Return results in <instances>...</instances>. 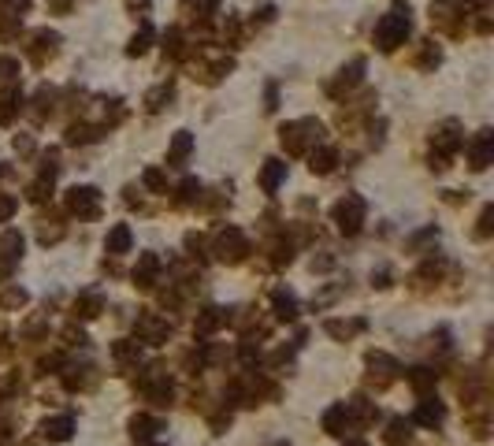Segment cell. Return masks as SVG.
<instances>
[{
  "instance_id": "obj_1",
  "label": "cell",
  "mask_w": 494,
  "mask_h": 446,
  "mask_svg": "<svg viewBox=\"0 0 494 446\" xmlns=\"http://www.w3.org/2000/svg\"><path fill=\"white\" fill-rule=\"evenodd\" d=\"M372 38H376L379 52H394L398 45H405V38H409V8L398 4L394 12H387L376 23V34H372Z\"/></svg>"
},
{
  "instance_id": "obj_2",
  "label": "cell",
  "mask_w": 494,
  "mask_h": 446,
  "mask_svg": "<svg viewBox=\"0 0 494 446\" xmlns=\"http://www.w3.org/2000/svg\"><path fill=\"white\" fill-rule=\"evenodd\" d=\"M335 223H338V231L342 234H357L361 231V223H364V201L357 194H346L342 201L335 205Z\"/></svg>"
},
{
  "instance_id": "obj_3",
  "label": "cell",
  "mask_w": 494,
  "mask_h": 446,
  "mask_svg": "<svg viewBox=\"0 0 494 446\" xmlns=\"http://www.w3.org/2000/svg\"><path fill=\"white\" fill-rule=\"evenodd\" d=\"M67 208L75 216H82V220H93V216L100 212V190L97 186H75V190H67Z\"/></svg>"
},
{
  "instance_id": "obj_4",
  "label": "cell",
  "mask_w": 494,
  "mask_h": 446,
  "mask_svg": "<svg viewBox=\"0 0 494 446\" xmlns=\"http://www.w3.org/2000/svg\"><path fill=\"white\" fill-rule=\"evenodd\" d=\"M216 253H219V260H231V264L242 260V257H245V238H242V231H234V227L219 231V238H216Z\"/></svg>"
},
{
  "instance_id": "obj_5",
  "label": "cell",
  "mask_w": 494,
  "mask_h": 446,
  "mask_svg": "<svg viewBox=\"0 0 494 446\" xmlns=\"http://www.w3.org/2000/svg\"><path fill=\"white\" fill-rule=\"evenodd\" d=\"M461 12H464L461 0H431V23H438L442 30H450V34L461 30V26H457V15Z\"/></svg>"
},
{
  "instance_id": "obj_6",
  "label": "cell",
  "mask_w": 494,
  "mask_h": 446,
  "mask_svg": "<svg viewBox=\"0 0 494 446\" xmlns=\"http://www.w3.org/2000/svg\"><path fill=\"white\" fill-rule=\"evenodd\" d=\"M56 49H60V34H56V30H38V34L30 38V60H34V63L52 60V56H56Z\"/></svg>"
},
{
  "instance_id": "obj_7",
  "label": "cell",
  "mask_w": 494,
  "mask_h": 446,
  "mask_svg": "<svg viewBox=\"0 0 494 446\" xmlns=\"http://www.w3.org/2000/svg\"><path fill=\"white\" fill-rule=\"evenodd\" d=\"M461 145H464L461 126H457L453 120H450V123H442V126L435 131V153H438V157H453V153L461 149Z\"/></svg>"
},
{
  "instance_id": "obj_8",
  "label": "cell",
  "mask_w": 494,
  "mask_h": 446,
  "mask_svg": "<svg viewBox=\"0 0 494 446\" xmlns=\"http://www.w3.org/2000/svg\"><path fill=\"white\" fill-rule=\"evenodd\" d=\"M361 75H364V60H353L350 67H342V71H338V78L331 82V86H327V93L338 97L342 89H353L357 82H361Z\"/></svg>"
},
{
  "instance_id": "obj_9",
  "label": "cell",
  "mask_w": 494,
  "mask_h": 446,
  "mask_svg": "<svg viewBox=\"0 0 494 446\" xmlns=\"http://www.w3.org/2000/svg\"><path fill=\"white\" fill-rule=\"evenodd\" d=\"M71 432H75V421H71V416H52V421L41 424V439H49V443H67Z\"/></svg>"
},
{
  "instance_id": "obj_10",
  "label": "cell",
  "mask_w": 494,
  "mask_h": 446,
  "mask_svg": "<svg viewBox=\"0 0 494 446\" xmlns=\"http://www.w3.org/2000/svg\"><path fill=\"white\" fill-rule=\"evenodd\" d=\"M442 416H446V405L438 402V398H424V402L416 405V424H424V427H438Z\"/></svg>"
},
{
  "instance_id": "obj_11",
  "label": "cell",
  "mask_w": 494,
  "mask_h": 446,
  "mask_svg": "<svg viewBox=\"0 0 494 446\" xmlns=\"http://www.w3.org/2000/svg\"><path fill=\"white\" fill-rule=\"evenodd\" d=\"M469 160H472L475 171H483V168L491 164V131H480V134H475V142L469 145Z\"/></svg>"
},
{
  "instance_id": "obj_12",
  "label": "cell",
  "mask_w": 494,
  "mask_h": 446,
  "mask_svg": "<svg viewBox=\"0 0 494 446\" xmlns=\"http://www.w3.org/2000/svg\"><path fill=\"white\" fill-rule=\"evenodd\" d=\"M282 179H287V164L282 160H264V171H260V186L268 190V194H276L282 186Z\"/></svg>"
},
{
  "instance_id": "obj_13",
  "label": "cell",
  "mask_w": 494,
  "mask_h": 446,
  "mask_svg": "<svg viewBox=\"0 0 494 446\" xmlns=\"http://www.w3.org/2000/svg\"><path fill=\"white\" fill-rule=\"evenodd\" d=\"M138 331H142V339L153 342V346H160L164 339H168V324L157 320V316H149V313H145L142 320H138Z\"/></svg>"
},
{
  "instance_id": "obj_14",
  "label": "cell",
  "mask_w": 494,
  "mask_h": 446,
  "mask_svg": "<svg viewBox=\"0 0 494 446\" xmlns=\"http://www.w3.org/2000/svg\"><path fill=\"white\" fill-rule=\"evenodd\" d=\"M104 309V298L100 294H93V290H86V294L75 302V316H82V320H93V316Z\"/></svg>"
},
{
  "instance_id": "obj_15",
  "label": "cell",
  "mask_w": 494,
  "mask_h": 446,
  "mask_svg": "<svg viewBox=\"0 0 494 446\" xmlns=\"http://www.w3.org/2000/svg\"><path fill=\"white\" fill-rule=\"evenodd\" d=\"M324 427L331 435H346V427H350V413H346V405H331L324 413Z\"/></svg>"
},
{
  "instance_id": "obj_16",
  "label": "cell",
  "mask_w": 494,
  "mask_h": 446,
  "mask_svg": "<svg viewBox=\"0 0 494 446\" xmlns=\"http://www.w3.org/2000/svg\"><path fill=\"white\" fill-rule=\"evenodd\" d=\"M190 149H194V138H190V131H179L175 138H171V149H168V164H182L190 157Z\"/></svg>"
},
{
  "instance_id": "obj_17",
  "label": "cell",
  "mask_w": 494,
  "mask_h": 446,
  "mask_svg": "<svg viewBox=\"0 0 494 446\" xmlns=\"http://www.w3.org/2000/svg\"><path fill=\"white\" fill-rule=\"evenodd\" d=\"M108 253H126V249H131V227H126V223H115L112 227V231H108Z\"/></svg>"
},
{
  "instance_id": "obj_18",
  "label": "cell",
  "mask_w": 494,
  "mask_h": 446,
  "mask_svg": "<svg viewBox=\"0 0 494 446\" xmlns=\"http://www.w3.org/2000/svg\"><path fill=\"white\" fill-rule=\"evenodd\" d=\"M157 432H160V421H153V416H134V421H131V435H134L138 443L153 439Z\"/></svg>"
},
{
  "instance_id": "obj_19",
  "label": "cell",
  "mask_w": 494,
  "mask_h": 446,
  "mask_svg": "<svg viewBox=\"0 0 494 446\" xmlns=\"http://www.w3.org/2000/svg\"><path fill=\"white\" fill-rule=\"evenodd\" d=\"M335 164H338L335 149H319V153H313V157H308V168H313L316 175H327V171H335Z\"/></svg>"
},
{
  "instance_id": "obj_20",
  "label": "cell",
  "mask_w": 494,
  "mask_h": 446,
  "mask_svg": "<svg viewBox=\"0 0 494 446\" xmlns=\"http://www.w3.org/2000/svg\"><path fill=\"white\" fill-rule=\"evenodd\" d=\"M186 12H194V19H212L219 12V0H182Z\"/></svg>"
},
{
  "instance_id": "obj_21",
  "label": "cell",
  "mask_w": 494,
  "mask_h": 446,
  "mask_svg": "<svg viewBox=\"0 0 494 446\" xmlns=\"http://www.w3.org/2000/svg\"><path fill=\"white\" fill-rule=\"evenodd\" d=\"M149 45H153V26L145 23L142 30L131 38V45H126V52H131V56H145V52H149Z\"/></svg>"
},
{
  "instance_id": "obj_22",
  "label": "cell",
  "mask_w": 494,
  "mask_h": 446,
  "mask_svg": "<svg viewBox=\"0 0 494 446\" xmlns=\"http://www.w3.org/2000/svg\"><path fill=\"white\" fill-rule=\"evenodd\" d=\"M19 108H23V93H15V89H8V93H4V101H0V123H12Z\"/></svg>"
},
{
  "instance_id": "obj_23",
  "label": "cell",
  "mask_w": 494,
  "mask_h": 446,
  "mask_svg": "<svg viewBox=\"0 0 494 446\" xmlns=\"http://www.w3.org/2000/svg\"><path fill=\"white\" fill-rule=\"evenodd\" d=\"M383 439H387V446H409V439H413V435H409V424H405V421H390V427H387V435H383Z\"/></svg>"
},
{
  "instance_id": "obj_24",
  "label": "cell",
  "mask_w": 494,
  "mask_h": 446,
  "mask_svg": "<svg viewBox=\"0 0 494 446\" xmlns=\"http://www.w3.org/2000/svg\"><path fill=\"white\" fill-rule=\"evenodd\" d=\"M171 97H175V89H171V86H157V89H149V93H145V108H149V112H160V108L168 104Z\"/></svg>"
},
{
  "instance_id": "obj_25",
  "label": "cell",
  "mask_w": 494,
  "mask_h": 446,
  "mask_svg": "<svg viewBox=\"0 0 494 446\" xmlns=\"http://www.w3.org/2000/svg\"><path fill=\"white\" fill-rule=\"evenodd\" d=\"M100 138V126H86V123H75V126H71V131H67V142L71 145H86V142H97Z\"/></svg>"
},
{
  "instance_id": "obj_26",
  "label": "cell",
  "mask_w": 494,
  "mask_h": 446,
  "mask_svg": "<svg viewBox=\"0 0 494 446\" xmlns=\"http://www.w3.org/2000/svg\"><path fill=\"white\" fill-rule=\"evenodd\" d=\"M164 52H168L171 60H182V56H186V45H182V34L175 30V26L164 34Z\"/></svg>"
},
{
  "instance_id": "obj_27",
  "label": "cell",
  "mask_w": 494,
  "mask_h": 446,
  "mask_svg": "<svg viewBox=\"0 0 494 446\" xmlns=\"http://www.w3.org/2000/svg\"><path fill=\"white\" fill-rule=\"evenodd\" d=\"M276 313H279V320H294V316H297V302H294V294L279 290V294H276Z\"/></svg>"
},
{
  "instance_id": "obj_28",
  "label": "cell",
  "mask_w": 494,
  "mask_h": 446,
  "mask_svg": "<svg viewBox=\"0 0 494 446\" xmlns=\"http://www.w3.org/2000/svg\"><path fill=\"white\" fill-rule=\"evenodd\" d=\"M364 320H353V324H342V320H331L327 324V335H335V339H350L353 331H361Z\"/></svg>"
},
{
  "instance_id": "obj_29",
  "label": "cell",
  "mask_w": 494,
  "mask_h": 446,
  "mask_svg": "<svg viewBox=\"0 0 494 446\" xmlns=\"http://www.w3.org/2000/svg\"><path fill=\"white\" fill-rule=\"evenodd\" d=\"M194 201H201V183L197 179H186L179 186V205H194Z\"/></svg>"
},
{
  "instance_id": "obj_30",
  "label": "cell",
  "mask_w": 494,
  "mask_h": 446,
  "mask_svg": "<svg viewBox=\"0 0 494 446\" xmlns=\"http://www.w3.org/2000/svg\"><path fill=\"white\" fill-rule=\"evenodd\" d=\"M409 383H413L416 390H427V387H435V372L431 368H413L409 372Z\"/></svg>"
},
{
  "instance_id": "obj_31",
  "label": "cell",
  "mask_w": 494,
  "mask_h": 446,
  "mask_svg": "<svg viewBox=\"0 0 494 446\" xmlns=\"http://www.w3.org/2000/svg\"><path fill=\"white\" fill-rule=\"evenodd\" d=\"M438 60H442V52H438L435 49V45L431 41H424V49H420V56H416V63H420V67H435V63Z\"/></svg>"
},
{
  "instance_id": "obj_32",
  "label": "cell",
  "mask_w": 494,
  "mask_h": 446,
  "mask_svg": "<svg viewBox=\"0 0 494 446\" xmlns=\"http://www.w3.org/2000/svg\"><path fill=\"white\" fill-rule=\"evenodd\" d=\"M49 194H52V179H49V175H41L38 183L30 186V201H45Z\"/></svg>"
},
{
  "instance_id": "obj_33",
  "label": "cell",
  "mask_w": 494,
  "mask_h": 446,
  "mask_svg": "<svg viewBox=\"0 0 494 446\" xmlns=\"http://www.w3.org/2000/svg\"><path fill=\"white\" fill-rule=\"evenodd\" d=\"M26 302V290H4V294H0V305H4V309H19Z\"/></svg>"
},
{
  "instance_id": "obj_34",
  "label": "cell",
  "mask_w": 494,
  "mask_h": 446,
  "mask_svg": "<svg viewBox=\"0 0 494 446\" xmlns=\"http://www.w3.org/2000/svg\"><path fill=\"white\" fill-rule=\"evenodd\" d=\"M115 357L123 361V365H131V361H138V342H115Z\"/></svg>"
},
{
  "instance_id": "obj_35",
  "label": "cell",
  "mask_w": 494,
  "mask_h": 446,
  "mask_svg": "<svg viewBox=\"0 0 494 446\" xmlns=\"http://www.w3.org/2000/svg\"><path fill=\"white\" fill-rule=\"evenodd\" d=\"M145 186L157 190V194H164V171L160 168H149V171H145Z\"/></svg>"
},
{
  "instance_id": "obj_36",
  "label": "cell",
  "mask_w": 494,
  "mask_h": 446,
  "mask_svg": "<svg viewBox=\"0 0 494 446\" xmlns=\"http://www.w3.org/2000/svg\"><path fill=\"white\" fill-rule=\"evenodd\" d=\"M15 75H19V60L0 56V78H15Z\"/></svg>"
},
{
  "instance_id": "obj_37",
  "label": "cell",
  "mask_w": 494,
  "mask_h": 446,
  "mask_svg": "<svg viewBox=\"0 0 494 446\" xmlns=\"http://www.w3.org/2000/svg\"><path fill=\"white\" fill-rule=\"evenodd\" d=\"M475 234H480V238H487V234H491V208H483V216H480V231H475Z\"/></svg>"
},
{
  "instance_id": "obj_38",
  "label": "cell",
  "mask_w": 494,
  "mask_h": 446,
  "mask_svg": "<svg viewBox=\"0 0 494 446\" xmlns=\"http://www.w3.org/2000/svg\"><path fill=\"white\" fill-rule=\"evenodd\" d=\"M60 234H63L60 227H41V242H45V245H49V242H60Z\"/></svg>"
},
{
  "instance_id": "obj_39",
  "label": "cell",
  "mask_w": 494,
  "mask_h": 446,
  "mask_svg": "<svg viewBox=\"0 0 494 446\" xmlns=\"http://www.w3.org/2000/svg\"><path fill=\"white\" fill-rule=\"evenodd\" d=\"M12 212H15V201L12 197H0V220H8Z\"/></svg>"
},
{
  "instance_id": "obj_40",
  "label": "cell",
  "mask_w": 494,
  "mask_h": 446,
  "mask_svg": "<svg viewBox=\"0 0 494 446\" xmlns=\"http://www.w3.org/2000/svg\"><path fill=\"white\" fill-rule=\"evenodd\" d=\"M4 4H8V12L19 15V12H26V8H30V0H4Z\"/></svg>"
},
{
  "instance_id": "obj_41",
  "label": "cell",
  "mask_w": 494,
  "mask_h": 446,
  "mask_svg": "<svg viewBox=\"0 0 494 446\" xmlns=\"http://www.w3.org/2000/svg\"><path fill=\"white\" fill-rule=\"evenodd\" d=\"M126 8L131 12H149V0H126Z\"/></svg>"
},
{
  "instance_id": "obj_42",
  "label": "cell",
  "mask_w": 494,
  "mask_h": 446,
  "mask_svg": "<svg viewBox=\"0 0 494 446\" xmlns=\"http://www.w3.org/2000/svg\"><path fill=\"white\" fill-rule=\"evenodd\" d=\"M15 149H19V153H30V138H15Z\"/></svg>"
},
{
  "instance_id": "obj_43",
  "label": "cell",
  "mask_w": 494,
  "mask_h": 446,
  "mask_svg": "<svg viewBox=\"0 0 494 446\" xmlns=\"http://www.w3.org/2000/svg\"><path fill=\"white\" fill-rule=\"evenodd\" d=\"M472 8H487V0H472Z\"/></svg>"
},
{
  "instance_id": "obj_44",
  "label": "cell",
  "mask_w": 494,
  "mask_h": 446,
  "mask_svg": "<svg viewBox=\"0 0 494 446\" xmlns=\"http://www.w3.org/2000/svg\"><path fill=\"white\" fill-rule=\"evenodd\" d=\"M276 446H287V443H276Z\"/></svg>"
},
{
  "instance_id": "obj_45",
  "label": "cell",
  "mask_w": 494,
  "mask_h": 446,
  "mask_svg": "<svg viewBox=\"0 0 494 446\" xmlns=\"http://www.w3.org/2000/svg\"><path fill=\"white\" fill-rule=\"evenodd\" d=\"M350 446H361V443H350Z\"/></svg>"
}]
</instances>
